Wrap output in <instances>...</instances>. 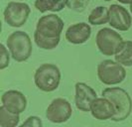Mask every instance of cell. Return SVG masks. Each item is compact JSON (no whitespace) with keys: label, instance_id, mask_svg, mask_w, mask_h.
<instances>
[{"label":"cell","instance_id":"cell-13","mask_svg":"<svg viewBox=\"0 0 132 127\" xmlns=\"http://www.w3.org/2000/svg\"><path fill=\"white\" fill-rule=\"evenodd\" d=\"M90 35H92V28L87 23L85 22L77 23L70 26L67 29L65 34L67 41L75 45L86 43L90 38Z\"/></svg>","mask_w":132,"mask_h":127},{"label":"cell","instance_id":"cell-18","mask_svg":"<svg viewBox=\"0 0 132 127\" xmlns=\"http://www.w3.org/2000/svg\"><path fill=\"white\" fill-rule=\"evenodd\" d=\"M9 63H10V55L8 53V50L3 44H1L0 45V69L4 70L5 67L9 66Z\"/></svg>","mask_w":132,"mask_h":127},{"label":"cell","instance_id":"cell-9","mask_svg":"<svg viewBox=\"0 0 132 127\" xmlns=\"http://www.w3.org/2000/svg\"><path fill=\"white\" fill-rule=\"evenodd\" d=\"M75 89H76L75 102H76L77 108L84 112L90 111V106L93 101L95 98H97V94L95 92V90L85 82L76 83Z\"/></svg>","mask_w":132,"mask_h":127},{"label":"cell","instance_id":"cell-11","mask_svg":"<svg viewBox=\"0 0 132 127\" xmlns=\"http://www.w3.org/2000/svg\"><path fill=\"white\" fill-rule=\"evenodd\" d=\"M2 105L8 111L15 114L22 113L27 107L26 96L18 90H8L1 96Z\"/></svg>","mask_w":132,"mask_h":127},{"label":"cell","instance_id":"cell-14","mask_svg":"<svg viewBox=\"0 0 132 127\" xmlns=\"http://www.w3.org/2000/svg\"><path fill=\"white\" fill-rule=\"evenodd\" d=\"M115 61L124 67H132V41H123L114 55Z\"/></svg>","mask_w":132,"mask_h":127},{"label":"cell","instance_id":"cell-4","mask_svg":"<svg viewBox=\"0 0 132 127\" xmlns=\"http://www.w3.org/2000/svg\"><path fill=\"white\" fill-rule=\"evenodd\" d=\"M34 81L39 89L51 92L56 90L61 82V71L56 65L44 64L40 66L34 74Z\"/></svg>","mask_w":132,"mask_h":127},{"label":"cell","instance_id":"cell-19","mask_svg":"<svg viewBox=\"0 0 132 127\" xmlns=\"http://www.w3.org/2000/svg\"><path fill=\"white\" fill-rule=\"evenodd\" d=\"M19 127H43V122L38 116H30Z\"/></svg>","mask_w":132,"mask_h":127},{"label":"cell","instance_id":"cell-21","mask_svg":"<svg viewBox=\"0 0 132 127\" xmlns=\"http://www.w3.org/2000/svg\"><path fill=\"white\" fill-rule=\"evenodd\" d=\"M130 11H131V13H132V3L130 4Z\"/></svg>","mask_w":132,"mask_h":127},{"label":"cell","instance_id":"cell-2","mask_svg":"<svg viewBox=\"0 0 132 127\" xmlns=\"http://www.w3.org/2000/svg\"><path fill=\"white\" fill-rule=\"evenodd\" d=\"M102 96L108 98L113 103L116 113L111 118L112 121L119 122L125 120L132 110V100L129 94L121 87H107L103 89Z\"/></svg>","mask_w":132,"mask_h":127},{"label":"cell","instance_id":"cell-12","mask_svg":"<svg viewBox=\"0 0 132 127\" xmlns=\"http://www.w3.org/2000/svg\"><path fill=\"white\" fill-rule=\"evenodd\" d=\"M92 115L98 120L111 119L116 113L113 103L106 97H97L93 101L90 106Z\"/></svg>","mask_w":132,"mask_h":127},{"label":"cell","instance_id":"cell-6","mask_svg":"<svg viewBox=\"0 0 132 127\" xmlns=\"http://www.w3.org/2000/svg\"><path fill=\"white\" fill-rule=\"evenodd\" d=\"M123 42L122 37L110 28L100 29L95 37V43L99 52L104 56L115 55L117 49Z\"/></svg>","mask_w":132,"mask_h":127},{"label":"cell","instance_id":"cell-7","mask_svg":"<svg viewBox=\"0 0 132 127\" xmlns=\"http://www.w3.org/2000/svg\"><path fill=\"white\" fill-rule=\"evenodd\" d=\"M31 13L30 6L24 2H9L6 6L3 16L4 20L9 26L21 27L28 20V17Z\"/></svg>","mask_w":132,"mask_h":127},{"label":"cell","instance_id":"cell-8","mask_svg":"<svg viewBox=\"0 0 132 127\" xmlns=\"http://www.w3.org/2000/svg\"><path fill=\"white\" fill-rule=\"evenodd\" d=\"M73 114V108L65 98H55L46 110L47 119L53 123H64L68 121Z\"/></svg>","mask_w":132,"mask_h":127},{"label":"cell","instance_id":"cell-1","mask_svg":"<svg viewBox=\"0 0 132 127\" xmlns=\"http://www.w3.org/2000/svg\"><path fill=\"white\" fill-rule=\"evenodd\" d=\"M63 29L64 21L58 15H45L38 20L34 32V41L43 50H53L59 45Z\"/></svg>","mask_w":132,"mask_h":127},{"label":"cell","instance_id":"cell-10","mask_svg":"<svg viewBox=\"0 0 132 127\" xmlns=\"http://www.w3.org/2000/svg\"><path fill=\"white\" fill-rule=\"evenodd\" d=\"M109 25L119 31H127L132 25V18L124 7L111 4L109 7Z\"/></svg>","mask_w":132,"mask_h":127},{"label":"cell","instance_id":"cell-5","mask_svg":"<svg viewBox=\"0 0 132 127\" xmlns=\"http://www.w3.org/2000/svg\"><path fill=\"white\" fill-rule=\"evenodd\" d=\"M97 77L99 80L107 86L122 82L126 78V71L116 61L104 60L97 66Z\"/></svg>","mask_w":132,"mask_h":127},{"label":"cell","instance_id":"cell-15","mask_svg":"<svg viewBox=\"0 0 132 127\" xmlns=\"http://www.w3.org/2000/svg\"><path fill=\"white\" fill-rule=\"evenodd\" d=\"M69 0H35V8L41 13L47 11L60 12L68 5Z\"/></svg>","mask_w":132,"mask_h":127},{"label":"cell","instance_id":"cell-20","mask_svg":"<svg viewBox=\"0 0 132 127\" xmlns=\"http://www.w3.org/2000/svg\"><path fill=\"white\" fill-rule=\"evenodd\" d=\"M103 1H111V0H103ZM117 1L122 4H129V5L132 3V0H117Z\"/></svg>","mask_w":132,"mask_h":127},{"label":"cell","instance_id":"cell-16","mask_svg":"<svg viewBox=\"0 0 132 127\" xmlns=\"http://www.w3.org/2000/svg\"><path fill=\"white\" fill-rule=\"evenodd\" d=\"M109 21V8L98 6L93 9L88 15V22L92 25H103Z\"/></svg>","mask_w":132,"mask_h":127},{"label":"cell","instance_id":"cell-3","mask_svg":"<svg viewBox=\"0 0 132 127\" xmlns=\"http://www.w3.org/2000/svg\"><path fill=\"white\" fill-rule=\"evenodd\" d=\"M7 48L11 57L18 63L27 61L32 55V41L29 35L23 31H16L7 39Z\"/></svg>","mask_w":132,"mask_h":127},{"label":"cell","instance_id":"cell-17","mask_svg":"<svg viewBox=\"0 0 132 127\" xmlns=\"http://www.w3.org/2000/svg\"><path fill=\"white\" fill-rule=\"evenodd\" d=\"M20 121L19 114L8 111L5 107H0V125L1 127H16Z\"/></svg>","mask_w":132,"mask_h":127}]
</instances>
